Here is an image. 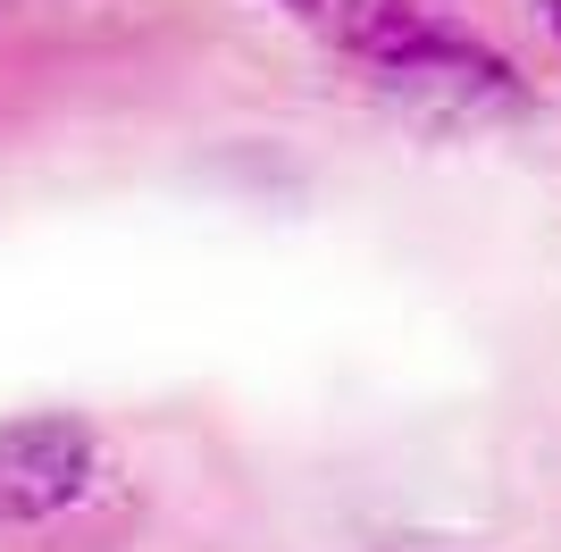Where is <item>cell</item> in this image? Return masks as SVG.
Instances as JSON below:
<instances>
[{
	"label": "cell",
	"instance_id": "cell-3",
	"mask_svg": "<svg viewBox=\"0 0 561 552\" xmlns=\"http://www.w3.org/2000/svg\"><path fill=\"white\" fill-rule=\"evenodd\" d=\"M285 9H294V18H310V25H328V34H335V18H344V0H285Z\"/></svg>",
	"mask_w": 561,
	"mask_h": 552
},
{
	"label": "cell",
	"instance_id": "cell-4",
	"mask_svg": "<svg viewBox=\"0 0 561 552\" xmlns=\"http://www.w3.org/2000/svg\"><path fill=\"white\" fill-rule=\"evenodd\" d=\"M545 18H553V34H561V0H545Z\"/></svg>",
	"mask_w": 561,
	"mask_h": 552
},
{
	"label": "cell",
	"instance_id": "cell-2",
	"mask_svg": "<svg viewBox=\"0 0 561 552\" xmlns=\"http://www.w3.org/2000/svg\"><path fill=\"white\" fill-rule=\"evenodd\" d=\"M101 469V444L84 418H9L0 427V519H59L84 503V485Z\"/></svg>",
	"mask_w": 561,
	"mask_h": 552
},
{
	"label": "cell",
	"instance_id": "cell-1",
	"mask_svg": "<svg viewBox=\"0 0 561 552\" xmlns=\"http://www.w3.org/2000/svg\"><path fill=\"white\" fill-rule=\"evenodd\" d=\"M360 59H369L377 84L394 92V101L420 117V126H445V135L486 126V117H503V110L519 101V84L503 76V59H494V50L445 34V25L420 18V9H402V18L386 25V34H377Z\"/></svg>",
	"mask_w": 561,
	"mask_h": 552
}]
</instances>
